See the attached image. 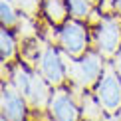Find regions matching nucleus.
<instances>
[{
  "label": "nucleus",
  "mask_w": 121,
  "mask_h": 121,
  "mask_svg": "<svg viewBox=\"0 0 121 121\" xmlns=\"http://www.w3.org/2000/svg\"><path fill=\"white\" fill-rule=\"evenodd\" d=\"M95 99L103 107V111L115 113L121 107V75L115 65H105L101 78L95 83Z\"/></svg>",
  "instance_id": "f03ea898"
},
{
  "label": "nucleus",
  "mask_w": 121,
  "mask_h": 121,
  "mask_svg": "<svg viewBox=\"0 0 121 121\" xmlns=\"http://www.w3.org/2000/svg\"><path fill=\"white\" fill-rule=\"evenodd\" d=\"M0 121H10V119H6V117H2V119H0Z\"/></svg>",
  "instance_id": "dca6fc26"
},
{
  "label": "nucleus",
  "mask_w": 121,
  "mask_h": 121,
  "mask_svg": "<svg viewBox=\"0 0 121 121\" xmlns=\"http://www.w3.org/2000/svg\"><path fill=\"white\" fill-rule=\"evenodd\" d=\"M48 111L52 121H79L82 119V111L72 99L68 89H56L50 97Z\"/></svg>",
  "instance_id": "423d86ee"
},
{
  "label": "nucleus",
  "mask_w": 121,
  "mask_h": 121,
  "mask_svg": "<svg viewBox=\"0 0 121 121\" xmlns=\"http://www.w3.org/2000/svg\"><path fill=\"white\" fill-rule=\"evenodd\" d=\"M68 75L78 87H91L103 73V56L99 52H85L78 62H68Z\"/></svg>",
  "instance_id": "f257e3e1"
},
{
  "label": "nucleus",
  "mask_w": 121,
  "mask_h": 121,
  "mask_svg": "<svg viewBox=\"0 0 121 121\" xmlns=\"http://www.w3.org/2000/svg\"><path fill=\"white\" fill-rule=\"evenodd\" d=\"M89 2H91V4H97V2H101V0H89Z\"/></svg>",
  "instance_id": "2eb2a0df"
},
{
  "label": "nucleus",
  "mask_w": 121,
  "mask_h": 121,
  "mask_svg": "<svg viewBox=\"0 0 121 121\" xmlns=\"http://www.w3.org/2000/svg\"><path fill=\"white\" fill-rule=\"evenodd\" d=\"M87 28L82 24V20H65L58 32V44L69 58H82L87 52Z\"/></svg>",
  "instance_id": "7ed1b4c3"
},
{
  "label": "nucleus",
  "mask_w": 121,
  "mask_h": 121,
  "mask_svg": "<svg viewBox=\"0 0 121 121\" xmlns=\"http://www.w3.org/2000/svg\"><path fill=\"white\" fill-rule=\"evenodd\" d=\"M69 8V16L75 20H87L91 14V2L89 0H65Z\"/></svg>",
  "instance_id": "9b49d317"
},
{
  "label": "nucleus",
  "mask_w": 121,
  "mask_h": 121,
  "mask_svg": "<svg viewBox=\"0 0 121 121\" xmlns=\"http://www.w3.org/2000/svg\"><path fill=\"white\" fill-rule=\"evenodd\" d=\"M16 54V40H14V34L10 32V28L0 30V56H2V62L6 64L14 58Z\"/></svg>",
  "instance_id": "1a4fd4ad"
},
{
  "label": "nucleus",
  "mask_w": 121,
  "mask_h": 121,
  "mask_svg": "<svg viewBox=\"0 0 121 121\" xmlns=\"http://www.w3.org/2000/svg\"><path fill=\"white\" fill-rule=\"evenodd\" d=\"M113 65H115V69H117V73L121 75V48H119V52L113 56Z\"/></svg>",
  "instance_id": "ddd939ff"
},
{
  "label": "nucleus",
  "mask_w": 121,
  "mask_h": 121,
  "mask_svg": "<svg viewBox=\"0 0 121 121\" xmlns=\"http://www.w3.org/2000/svg\"><path fill=\"white\" fill-rule=\"evenodd\" d=\"M115 12H119L121 16V0H115Z\"/></svg>",
  "instance_id": "4468645a"
},
{
  "label": "nucleus",
  "mask_w": 121,
  "mask_h": 121,
  "mask_svg": "<svg viewBox=\"0 0 121 121\" xmlns=\"http://www.w3.org/2000/svg\"><path fill=\"white\" fill-rule=\"evenodd\" d=\"M0 20L4 28H12L20 22V14L16 12L12 0H0Z\"/></svg>",
  "instance_id": "9d476101"
},
{
  "label": "nucleus",
  "mask_w": 121,
  "mask_h": 121,
  "mask_svg": "<svg viewBox=\"0 0 121 121\" xmlns=\"http://www.w3.org/2000/svg\"><path fill=\"white\" fill-rule=\"evenodd\" d=\"M83 117L87 121H101L103 107L99 105L97 99H91V97H85L83 99Z\"/></svg>",
  "instance_id": "f8f14e48"
},
{
  "label": "nucleus",
  "mask_w": 121,
  "mask_h": 121,
  "mask_svg": "<svg viewBox=\"0 0 121 121\" xmlns=\"http://www.w3.org/2000/svg\"><path fill=\"white\" fill-rule=\"evenodd\" d=\"M42 12H44V16L50 20V24L62 26L65 20H68L69 8H68V2H65V0H44Z\"/></svg>",
  "instance_id": "6e6552de"
},
{
  "label": "nucleus",
  "mask_w": 121,
  "mask_h": 121,
  "mask_svg": "<svg viewBox=\"0 0 121 121\" xmlns=\"http://www.w3.org/2000/svg\"><path fill=\"white\" fill-rule=\"evenodd\" d=\"M121 18V16H119ZM111 14H101L95 28V46L103 58H113L121 48V20Z\"/></svg>",
  "instance_id": "20e7f679"
},
{
  "label": "nucleus",
  "mask_w": 121,
  "mask_h": 121,
  "mask_svg": "<svg viewBox=\"0 0 121 121\" xmlns=\"http://www.w3.org/2000/svg\"><path fill=\"white\" fill-rule=\"evenodd\" d=\"M38 73L50 85H54V87H60L65 82L68 68H65V62H64L62 54L56 48H46L38 56Z\"/></svg>",
  "instance_id": "39448f33"
},
{
  "label": "nucleus",
  "mask_w": 121,
  "mask_h": 121,
  "mask_svg": "<svg viewBox=\"0 0 121 121\" xmlns=\"http://www.w3.org/2000/svg\"><path fill=\"white\" fill-rule=\"evenodd\" d=\"M0 107H2V117L10 121H26V101H24V95L14 85H2Z\"/></svg>",
  "instance_id": "0eeeda50"
}]
</instances>
